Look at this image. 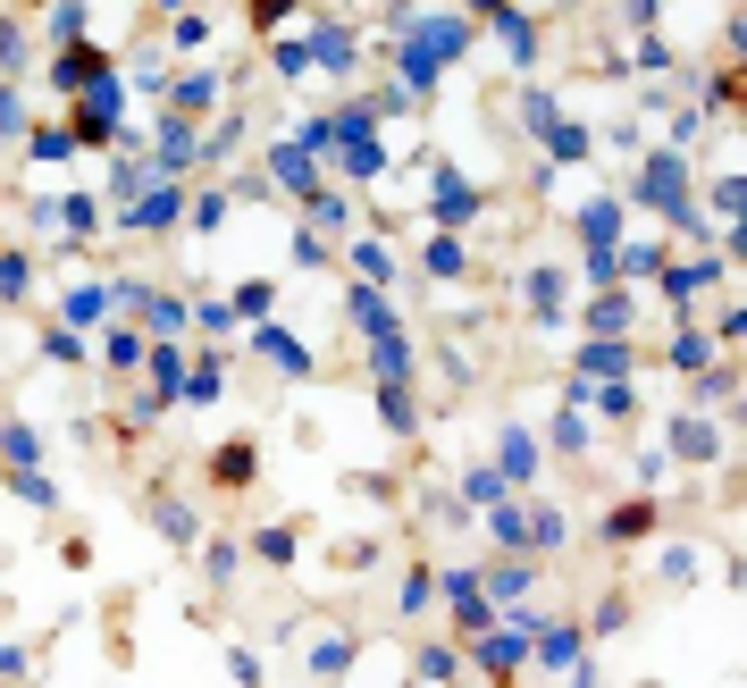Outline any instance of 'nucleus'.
I'll return each instance as SVG.
<instances>
[{
  "label": "nucleus",
  "mask_w": 747,
  "mask_h": 688,
  "mask_svg": "<svg viewBox=\"0 0 747 688\" xmlns=\"http://www.w3.org/2000/svg\"><path fill=\"white\" fill-rule=\"evenodd\" d=\"M51 84H59L68 101H84L93 84H110V51H93V42H68V51H59V68H51Z\"/></svg>",
  "instance_id": "obj_1"
},
{
  "label": "nucleus",
  "mask_w": 747,
  "mask_h": 688,
  "mask_svg": "<svg viewBox=\"0 0 747 688\" xmlns=\"http://www.w3.org/2000/svg\"><path fill=\"white\" fill-rule=\"evenodd\" d=\"M647 202H655V211H689V169H672V152H655L647 160Z\"/></svg>",
  "instance_id": "obj_2"
},
{
  "label": "nucleus",
  "mask_w": 747,
  "mask_h": 688,
  "mask_svg": "<svg viewBox=\"0 0 747 688\" xmlns=\"http://www.w3.org/2000/svg\"><path fill=\"white\" fill-rule=\"evenodd\" d=\"M269 176H277L286 193H303V202L320 193V169H311V152H303V143H277V152H269Z\"/></svg>",
  "instance_id": "obj_3"
},
{
  "label": "nucleus",
  "mask_w": 747,
  "mask_h": 688,
  "mask_svg": "<svg viewBox=\"0 0 747 688\" xmlns=\"http://www.w3.org/2000/svg\"><path fill=\"white\" fill-rule=\"evenodd\" d=\"M529 655H537L546 671H572V664H579V630H563V621H537V630H529Z\"/></svg>",
  "instance_id": "obj_4"
},
{
  "label": "nucleus",
  "mask_w": 747,
  "mask_h": 688,
  "mask_svg": "<svg viewBox=\"0 0 747 688\" xmlns=\"http://www.w3.org/2000/svg\"><path fill=\"white\" fill-rule=\"evenodd\" d=\"M579 235H588V252L614 261V235H622V202H614V193H596L588 211H579Z\"/></svg>",
  "instance_id": "obj_5"
},
{
  "label": "nucleus",
  "mask_w": 747,
  "mask_h": 688,
  "mask_svg": "<svg viewBox=\"0 0 747 688\" xmlns=\"http://www.w3.org/2000/svg\"><path fill=\"white\" fill-rule=\"evenodd\" d=\"M647 529H655V504L647 496H630V504L605 513V546H630V537H647Z\"/></svg>",
  "instance_id": "obj_6"
},
{
  "label": "nucleus",
  "mask_w": 747,
  "mask_h": 688,
  "mask_svg": "<svg viewBox=\"0 0 747 688\" xmlns=\"http://www.w3.org/2000/svg\"><path fill=\"white\" fill-rule=\"evenodd\" d=\"M252 344H261V362H277L286 378H303V370H311V353L286 336V327H252Z\"/></svg>",
  "instance_id": "obj_7"
},
{
  "label": "nucleus",
  "mask_w": 747,
  "mask_h": 688,
  "mask_svg": "<svg viewBox=\"0 0 747 688\" xmlns=\"http://www.w3.org/2000/svg\"><path fill=\"white\" fill-rule=\"evenodd\" d=\"M579 370H588L596 386H622V378H630V344H622V336H614V344H588V353H579Z\"/></svg>",
  "instance_id": "obj_8"
},
{
  "label": "nucleus",
  "mask_w": 747,
  "mask_h": 688,
  "mask_svg": "<svg viewBox=\"0 0 747 688\" xmlns=\"http://www.w3.org/2000/svg\"><path fill=\"white\" fill-rule=\"evenodd\" d=\"M672 454H680V462H714V454H723L714 421H672Z\"/></svg>",
  "instance_id": "obj_9"
},
{
  "label": "nucleus",
  "mask_w": 747,
  "mask_h": 688,
  "mask_svg": "<svg viewBox=\"0 0 747 688\" xmlns=\"http://www.w3.org/2000/svg\"><path fill=\"white\" fill-rule=\"evenodd\" d=\"M252 471H261V454H252L244 437H235V445H219V454H211V478H219V487H252Z\"/></svg>",
  "instance_id": "obj_10"
},
{
  "label": "nucleus",
  "mask_w": 747,
  "mask_h": 688,
  "mask_svg": "<svg viewBox=\"0 0 747 688\" xmlns=\"http://www.w3.org/2000/svg\"><path fill=\"white\" fill-rule=\"evenodd\" d=\"M471 211H480V193H471V185H462L454 169H445V176H437V219H445V235H454V227H462Z\"/></svg>",
  "instance_id": "obj_11"
},
{
  "label": "nucleus",
  "mask_w": 747,
  "mask_h": 688,
  "mask_svg": "<svg viewBox=\"0 0 747 688\" xmlns=\"http://www.w3.org/2000/svg\"><path fill=\"white\" fill-rule=\"evenodd\" d=\"M59 311H68V327L84 336V327H101V311H110V286H68V303H59Z\"/></svg>",
  "instance_id": "obj_12"
},
{
  "label": "nucleus",
  "mask_w": 747,
  "mask_h": 688,
  "mask_svg": "<svg viewBox=\"0 0 747 688\" xmlns=\"http://www.w3.org/2000/svg\"><path fill=\"white\" fill-rule=\"evenodd\" d=\"M193 160H202L193 127H185V118H169V127H160V169H193Z\"/></svg>",
  "instance_id": "obj_13"
},
{
  "label": "nucleus",
  "mask_w": 747,
  "mask_h": 688,
  "mask_svg": "<svg viewBox=\"0 0 747 688\" xmlns=\"http://www.w3.org/2000/svg\"><path fill=\"white\" fill-rule=\"evenodd\" d=\"M487 26H496V34L513 42V59H529V51H537V18H529V9H496Z\"/></svg>",
  "instance_id": "obj_14"
},
{
  "label": "nucleus",
  "mask_w": 747,
  "mask_h": 688,
  "mask_svg": "<svg viewBox=\"0 0 747 688\" xmlns=\"http://www.w3.org/2000/svg\"><path fill=\"white\" fill-rule=\"evenodd\" d=\"M588 327H596V344L622 336V327H630V294H596V303H588Z\"/></svg>",
  "instance_id": "obj_15"
},
{
  "label": "nucleus",
  "mask_w": 747,
  "mask_h": 688,
  "mask_svg": "<svg viewBox=\"0 0 747 688\" xmlns=\"http://www.w3.org/2000/svg\"><path fill=\"white\" fill-rule=\"evenodd\" d=\"M370 362H378L386 386H403V378H412V344H403V336H378V344H370Z\"/></svg>",
  "instance_id": "obj_16"
},
{
  "label": "nucleus",
  "mask_w": 747,
  "mask_h": 688,
  "mask_svg": "<svg viewBox=\"0 0 747 688\" xmlns=\"http://www.w3.org/2000/svg\"><path fill=\"white\" fill-rule=\"evenodd\" d=\"M34 454H42V437H34V428H18V421L0 428V462H9V471H34Z\"/></svg>",
  "instance_id": "obj_17"
},
{
  "label": "nucleus",
  "mask_w": 747,
  "mask_h": 688,
  "mask_svg": "<svg viewBox=\"0 0 747 688\" xmlns=\"http://www.w3.org/2000/svg\"><path fill=\"white\" fill-rule=\"evenodd\" d=\"M353 320H362L370 336H395V311L378 303V286H353Z\"/></svg>",
  "instance_id": "obj_18"
},
{
  "label": "nucleus",
  "mask_w": 747,
  "mask_h": 688,
  "mask_svg": "<svg viewBox=\"0 0 747 688\" xmlns=\"http://www.w3.org/2000/svg\"><path fill=\"white\" fill-rule=\"evenodd\" d=\"M211 101H219V77H185L176 84V118H202Z\"/></svg>",
  "instance_id": "obj_19"
},
{
  "label": "nucleus",
  "mask_w": 747,
  "mask_h": 688,
  "mask_svg": "<svg viewBox=\"0 0 747 688\" xmlns=\"http://www.w3.org/2000/svg\"><path fill=\"white\" fill-rule=\"evenodd\" d=\"M26 277H34V261H26V252H0V303H26Z\"/></svg>",
  "instance_id": "obj_20"
},
{
  "label": "nucleus",
  "mask_w": 747,
  "mask_h": 688,
  "mask_svg": "<svg viewBox=\"0 0 747 688\" xmlns=\"http://www.w3.org/2000/svg\"><path fill=\"white\" fill-rule=\"evenodd\" d=\"M176 211H185L176 193H152V202H134V211H127V227H169Z\"/></svg>",
  "instance_id": "obj_21"
},
{
  "label": "nucleus",
  "mask_w": 747,
  "mask_h": 688,
  "mask_svg": "<svg viewBox=\"0 0 747 688\" xmlns=\"http://www.w3.org/2000/svg\"><path fill=\"white\" fill-rule=\"evenodd\" d=\"M529 311H537V320H555V311H563V277H555V269H537V277H529Z\"/></svg>",
  "instance_id": "obj_22"
},
{
  "label": "nucleus",
  "mask_w": 747,
  "mask_h": 688,
  "mask_svg": "<svg viewBox=\"0 0 747 688\" xmlns=\"http://www.w3.org/2000/svg\"><path fill=\"white\" fill-rule=\"evenodd\" d=\"M529 471H537V445L521 428H504V478H529Z\"/></svg>",
  "instance_id": "obj_23"
},
{
  "label": "nucleus",
  "mask_w": 747,
  "mask_h": 688,
  "mask_svg": "<svg viewBox=\"0 0 747 688\" xmlns=\"http://www.w3.org/2000/svg\"><path fill=\"white\" fill-rule=\"evenodd\" d=\"M378 169H386V152L370 143V134H353L345 143V176H378Z\"/></svg>",
  "instance_id": "obj_24"
},
{
  "label": "nucleus",
  "mask_w": 747,
  "mask_h": 688,
  "mask_svg": "<svg viewBox=\"0 0 747 688\" xmlns=\"http://www.w3.org/2000/svg\"><path fill=\"white\" fill-rule=\"evenodd\" d=\"M311 219H320L327 235H345V227H353V211H345V202H336V193H327V185L311 193Z\"/></svg>",
  "instance_id": "obj_25"
},
{
  "label": "nucleus",
  "mask_w": 747,
  "mask_h": 688,
  "mask_svg": "<svg viewBox=\"0 0 747 688\" xmlns=\"http://www.w3.org/2000/svg\"><path fill=\"white\" fill-rule=\"evenodd\" d=\"M252 555H261V563H277V571H286V563H294V529H261V537H252Z\"/></svg>",
  "instance_id": "obj_26"
},
{
  "label": "nucleus",
  "mask_w": 747,
  "mask_h": 688,
  "mask_svg": "<svg viewBox=\"0 0 747 688\" xmlns=\"http://www.w3.org/2000/svg\"><path fill=\"white\" fill-rule=\"evenodd\" d=\"M672 370H714V344L706 336H672Z\"/></svg>",
  "instance_id": "obj_27"
},
{
  "label": "nucleus",
  "mask_w": 747,
  "mask_h": 688,
  "mask_svg": "<svg viewBox=\"0 0 747 688\" xmlns=\"http://www.w3.org/2000/svg\"><path fill=\"white\" fill-rule=\"evenodd\" d=\"M378 412H386L395 437H412V395H403V386H378Z\"/></svg>",
  "instance_id": "obj_28"
},
{
  "label": "nucleus",
  "mask_w": 747,
  "mask_h": 688,
  "mask_svg": "<svg viewBox=\"0 0 747 688\" xmlns=\"http://www.w3.org/2000/svg\"><path fill=\"white\" fill-rule=\"evenodd\" d=\"M311 51H320L327 68H353V34H336V26H320V34H311Z\"/></svg>",
  "instance_id": "obj_29"
},
{
  "label": "nucleus",
  "mask_w": 747,
  "mask_h": 688,
  "mask_svg": "<svg viewBox=\"0 0 747 688\" xmlns=\"http://www.w3.org/2000/svg\"><path fill=\"white\" fill-rule=\"evenodd\" d=\"M269 303H277V286H269V277H252V286H235V320H261Z\"/></svg>",
  "instance_id": "obj_30"
},
{
  "label": "nucleus",
  "mask_w": 747,
  "mask_h": 688,
  "mask_svg": "<svg viewBox=\"0 0 747 688\" xmlns=\"http://www.w3.org/2000/svg\"><path fill=\"white\" fill-rule=\"evenodd\" d=\"M101 353H110V370H134V362H143V336H134V327H110Z\"/></svg>",
  "instance_id": "obj_31"
},
{
  "label": "nucleus",
  "mask_w": 747,
  "mask_h": 688,
  "mask_svg": "<svg viewBox=\"0 0 747 688\" xmlns=\"http://www.w3.org/2000/svg\"><path fill=\"white\" fill-rule=\"evenodd\" d=\"M9 496L34 504V513H42V504H59V496H51V478H34V471H9Z\"/></svg>",
  "instance_id": "obj_32"
},
{
  "label": "nucleus",
  "mask_w": 747,
  "mask_h": 688,
  "mask_svg": "<svg viewBox=\"0 0 747 688\" xmlns=\"http://www.w3.org/2000/svg\"><path fill=\"white\" fill-rule=\"evenodd\" d=\"M588 437H596V428L579 421V412H563V421H555V454H588Z\"/></svg>",
  "instance_id": "obj_33"
},
{
  "label": "nucleus",
  "mask_w": 747,
  "mask_h": 688,
  "mask_svg": "<svg viewBox=\"0 0 747 688\" xmlns=\"http://www.w3.org/2000/svg\"><path fill=\"white\" fill-rule=\"evenodd\" d=\"M143 362H152V378H160V395H176V386H185V362H176L169 344H160V353H143Z\"/></svg>",
  "instance_id": "obj_34"
},
{
  "label": "nucleus",
  "mask_w": 747,
  "mask_h": 688,
  "mask_svg": "<svg viewBox=\"0 0 747 688\" xmlns=\"http://www.w3.org/2000/svg\"><path fill=\"white\" fill-rule=\"evenodd\" d=\"M311 664H320V671H353V638H320V647H311Z\"/></svg>",
  "instance_id": "obj_35"
},
{
  "label": "nucleus",
  "mask_w": 747,
  "mask_h": 688,
  "mask_svg": "<svg viewBox=\"0 0 747 688\" xmlns=\"http://www.w3.org/2000/svg\"><path fill=\"white\" fill-rule=\"evenodd\" d=\"M428 269H437V277H462V235H437V244H428Z\"/></svg>",
  "instance_id": "obj_36"
},
{
  "label": "nucleus",
  "mask_w": 747,
  "mask_h": 688,
  "mask_svg": "<svg viewBox=\"0 0 747 688\" xmlns=\"http://www.w3.org/2000/svg\"><path fill=\"white\" fill-rule=\"evenodd\" d=\"M622 621H630V596H605V605H596V621H588V630H596V638H614Z\"/></svg>",
  "instance_id": "obj_37"
},
{
  "label": "nucleus",
  "mask_w": 747,
  "mask_h": 688,
  "mask_svg": "<svg viewBox=\"0 0 747 688\" xmlns=\"http://www.w3.org/2000/svg\"><path fill=\"white\" fill-rule=\"evenodd\" d=\"M42 353H51V362H84V336H77V327H51V336H42Z\"/></svg>",
  "instance_id": "obj_38"
},
{
  "label": "nucleus",
  "mask_w": 747,
  "mask_h": 688,
  "mask_svg": "<svg viewBox=\"0 0 747 688\" xmlns=\"http://www.w3.org/2000/svg\"><path fill=\"white\" fill-rule=\"evenodd\" d=\"M462 496H480V504H504V471H471V478H462Z\"/></svg>",
  "instance_id": "obj_39"
},
{
  "label": "nucleus",
  "mask_w": 747,
  "mask_h": 688,
  "mask_svg": "<svg viewBox=\"0 0 747 688\" xmlns=\"http://www.w3.org/2000/svg\"><path fill=\"white\" fill-rule=\"evenodd\" d=\"M169 34H176V42H185V51H193V42L211 34V18H202V9H176V18H169Z\"/></svg>",
  "instance_id": "obj_40"
},
{
  "label": "nucleus",
  "mask_w": 747,
  "mask_h": 688,
  "mask_svg": "<svg viewBox=\"0 0 747 688\" xmlns=\"http://www.w3.org/2000/svg\"><path fill=\"white\" fill-rule=\"evenodd\" d=\"M152 520H160V529H169V537H193V513H185V504H169V496L152 504Z\"/></svg>",
  "instance_id": "obj_41"
},
{
  "label": "nucleus",
  "mask_w": 747,
  "mask_h": 688,
  "mask_svg": "<svg viewBox=\"0 0 747 688\" xmlns=\"http://www.w3.org/2000/svg\"><path fill=\"white\" fill-rule=\"evenodd\" d=\"M59 219H68V235H93V202H84V193H68V202H59Z\"/></svg>",
  "instance_id": "obj_42"
},
{
  "label": "nucleus",
  "mask_w": 747,
  "mask_h": 688,
  "mask_svg": "<svg viewBox=\"0 0 747 688\" xmlns=\"http://www.w3.org/2000/svg\"><path fill=\"white\" fill-rule=\"evenodd\" d=\"M68 152H77V143H68V127H42V134H34V160H68Z\"/></svg>",
  "instance_id": "obj_43"
},
{
  "label": "nucleus",
  "mask_w": 747,
  "mask_h": 688,
  "mask_svg": "<svg viewBox=\"0 0 747 688\" xmlns=\"http://www.w3.org/2000/svg\"><path fill=\"white\" fill-rule=\"evenodd\" d=\"M219 386H228L219 370H193V378H185V395H193V403H219Z\"/></svg>",
  "instance_id": "obj_44"
},
{
  "label": "nucleus",
  "mask_w": 747,
  "mask_h": 688,
  "mask_svg": "<svg viewBox=\"0 0 747 688\" xmlns=\"http://www.w3.org/2000/svg\"><path fill=\"white\" fill-rule=\"evenodd\" d=\"M555 160H588V134H579V127H555Z\"/></svg>",
  "instance_id": "obj_45"
},
{
  "label": "nucleus",
  "mask_w": 747,
  "mask_h": 688,
  "mask_svg": "<svg viewBox=\"0 0 747 688\" xmlns=\"http://www.w3.org/2000/svg\"><path fill=\"white\" fill-rule=\"evenodd\" d=\"M235 563H244L235 546H211V555H202V571H211V579H235Z\"/></svg>",
  "instance_id": "obj_46"
},
{
  "label": "nucleus",
  "mask_w": 747,
  "mask_h": 688,
  "mask_svg": "<svg viewBox=\"0 0 747 688\" xmlns=\"http://www.w3.org/2000/svg\"><path fill=\"white\" fill-rule=\"evenodd\" d=\"M0 59H9V68H18V59H26V34H18V26H9V18H0Z\"/></svg>",
  "instance_id": "obj_47"
},
{
  "label": "nucleus",
  "mask_w": 747,
  "mask_h": 688,
  "mask_svg": "<svg viewBox=\"0 0 747 688\" xmlns=\"http://www.w3.org/2000/svg\"><path fill=\"white\" fill-rule=\"evenodd\" d=\"M18 127H26V101H18V93H0V134H18Z\"/></svg>",
  "instance_id": "obj_48"
},
{
  "label": "nucleus",
  "mask_w": 747,
  "mask_h": 688,
  "mask_svg": "<svg viewBox=\"0 0 747 688\" xmlns=\"http://www.w3.org/2000/svg\"><path fill=\"white\" fill-rule=\"evenodd\" d=\"M579 688H596V680H579Z\"/></svg>",
  "instance_id": "obj_49"
}]
</instances>
